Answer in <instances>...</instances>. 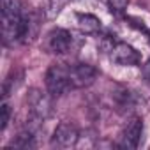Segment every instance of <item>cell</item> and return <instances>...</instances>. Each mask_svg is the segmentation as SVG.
Wrapping results in <instances>:
<instances>
[{"mask_svg": "<svg viewBox=\"0 0 150 150\" xmlns=\"http://www.w3.org/2000/svg\"><path fill=\"white\" fill-rule=\"evenodd\" d=\"M67 4V0H48V7H46V16L50 20L57 18L60 14V11L64 9V6Z\"/></svg>", "mask_w": 150, "mask_h": 150, "instance_id": "obj_13", "label": "cell"}, {"mask_svg": "<svg viewBox=\"0 0 150 150\" xmlns=\"http://www.w3.org/2000/svg\"><path fill=\"white\" fill-rule=\"evenodd\" d=\"M108 4H110L111 13L122 14V13L127 9V6H129V0H108Z\"/></svg>", "mask_w": 150, "mask_h": 150, "instance_id": "obj_15", "label": "cell"}, {"mask_svg": "<svg viewBox=\"0 0 150 150\" xmlns=\"http://www.w3.org/2000/svg\"><path fill=\"white\" fill-rule=\"evenodd\" d=\"M41 13H23V25H21V42H32L37 34H39V27H41Z\"/></svg>", "mask_w": 150, "mask_h": 150, "instance_id": "obj_8", "label": "cell"}, {"mask_svg": "<svg viewBox=\"0 0 150 150\" xmlns=\"http://www.w3.org/2000/svg\"><path fill=\"white\" fill-rule=\"evenodd\" d=\"M9 148H20V150L35 148V132L27 127L25 131H21V132L9 143Z\"/></svg>", "mask_w": 150, "mask_h": 150, "instance_id": "obj_9", "label": "cell"}, {"mask_svg": "<svg viewBox=\"0 0 150 150\" xmlns=\"http://www.w3.org/2000/svg\"><path fill=\"white\" fill-rule=\"evenodd\" d=\"M69 74H71V81L74 88H85V87H90L97 80L99 72L94 65L80 62V64L69 65Z\"/></svg>", "mask_w": 150, "mask_h": 150, "instance_id": "obj_4", "label": "cell"}, {"mask_svg": "<svg viewBox=\"0 0 150 150\" xmlns=\"http://www.w3.org/2000/svg\"><path fill=\"white\" fill-rule=\"evenodd\" d=\"M9 118H11V106L7 103H2V106H0V131H6Z\"/></svg>", "mask_w": 150, "mask_h": 150, "instance_id": "obj_14", "label": "cell"}, {"mask_svg": "<svg viewBox=\"0 0 150 150\" xmlns=\"http://www.w3.org/2000/svg\"><path fill=\"white\" fill-rule=\"evenodd\" d=\"M78 139H80L78 127L71 122H62L57 125L53 138H51V143L58 148H72V146H76Z\"/></svg>", "mask_w": 150, "mask_h": 150, "instance_id": "obj_5", "label": "cell"}, {"mask_svg": "<svg viewBox=\"0 0 150 150\" xmlns=\"http://www.w3.org/2000/svg\"><path fill=\"white\" fill-rule=\"evenodd\" d=\"M141 76H143V80L150 85V58L143 64V67H141Z\"/></svg>", "mask_w": 150, "mask_h": 150, "instance_id": "obj_16", "label": "cell"}, {"mask_svg": "<svg viewBox=\"0 0 150 150\" xmlns=\"http://www.w3.org/2000/svg\"><path fill=\"white\" fill-rule=\"evenodd\" d=\"M113 97H115V104L120 111H131V110H134V106L138 103L136 96L131 90H125V88H120L118 92H115Z\"/></svg>", "mask_w": 150, "mask_h": 150, "instance_id": "obj_11", "label": "cell"}, {"mask_svg": "<svg viewBox=\"0 0 150 150\" xmlns=\"http://www.w3.org/2000/svg\"><path fill=\"white\" fill-rule=\"evenodd\" d=\"M44 83H46V92L55 99V97H62L67 92H71L72 81H71V74H69V65L64 64H53L48 67L46 76H44Z\"/></svg>", "mask_w": 150, "mask_h": 150, "instance_id": "obj_1", "label": "cell"}, {"mask_svg": "<svg viewBox=\"0 0 150 150\" xmlns=\"http://www.w3.org/2000/svg\"><path fill=\"white\" fill-rule=\"evenodd\" d=\"M110 58L122 67H131V65H138L139 64V51L136 48H132L127 42H115L113 50L110 51Z\"/></svg>", "mask_w": 150, "mask_h": 150, "instance_id": "obj_7", "label": "cell"}, {"mask_svg": "<svg viewBox=\"0 0 150 150\" xmlns=\"http://www.w3.org/2000/svg\"><path fill=\"white\" fill-rule=\"evenodd\" d=\"M141 134H143V120L139 117L129 118V122L125 124V127H124V131L120 134L118 146L125 148V150H134L139 145Z\"/></svg>", "mask_w": 150, "mask_h": 150, "instance_id": "obj_6", "label": "cell"}, {"mask_svg": "<svg viewBox=\"0 0 150 150\" xmlns=\"http://www.w3.org/2000/svg\"><path fill=\"white\" fill-rule=\"evenodd\" d=\"M74 48V35L65 28H53L46 35V50L53 55H65Z\"/></svg>", "mask_w": 150, "mask_h": 150, "instance_id": "obj_3", "label": "cell"}, {"mask_svg": "<svg viewBox=\"0 0 150 150\" xmlns=\"http://www.w3.org/2000/svg\"><path fill=\"white\" fill-rule=\"evenodd\" d=\"M51 96L46 92H41L39 88H30L27 94V106H28V117L44 122L46 118L51 117L53 113V104H51Z\"/></svg>", "mask_w": 150, "mask_h": 150, "instance_id": "obj_2", "label": "cell"}, {"mask_svg": "<svg viewBox=\"0 0 150 150\" xmlns=\"http://www.w3.org/2000/svg\"><path fill=\"white\" fill-rule=\"evenodd\" d=\"M2 7V16H20L23 14L21 0H0Z\"/></svg>", "mask_w": 150, "mask_h": 150, "instance_id": "obj_12", "label": "cell"}, {"mask_svg": "<svg viewBox=\"0 0 150 150\" xmlns=\"http://www.w3.org/2000/svg\"><path fill=\"white\" fill-rule=\"evenodd\" d=\"M78 27L83 34H97L101 32V20L94 14H78L76 16Z\"/></svg>", "mask_w": 150, "mask_h": 150, "instance_id": "obj_10", "label": "cell"}]
</instances>
